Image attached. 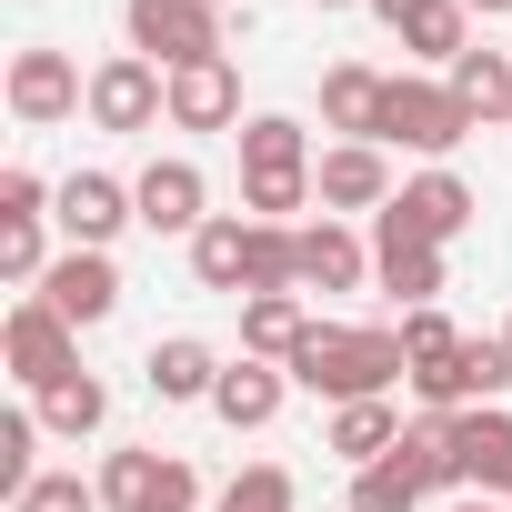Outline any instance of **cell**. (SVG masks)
Masks as SVG:
<instances>
[{"label":"cell","instance_id":"obj_1","mask_svg":"<svg viewBox=\"0 0 512 512\" xmlns=\"http://www.w3.org/2000/svg\"><path fill=\"white\" fill-rule=\"evenodd\" d=\"M282 372H292V392H322L342 412V402H382L392 382H412V352H402V332H372V322H312Z\"/></svg>","mask_w":512,"mask_h":512},{"label":"cell","instance_id":"obj_2","mask_svg":"<svg viewBox=\"0 0 512 512\" xmlns=\"http://www.w3.org/2000/svg\"><path fill=\"white\" fill-rule=\"evenodd\" d=\"M472 131H482V121L462 111L452 81H432V71H392V91H382V131H372V141H382V151H422V161L442 171Z\"/></svg>","mask_w":512,"mask_h":512},{"label":"cell","instance_id":"obj_3","mask_svg":"<svg viewBox=\"0 0 512 512\" xmlns=\"http://www.w3.org/2000/svg\"><path fill=\"white\" fill-rule=\"evenodd\" d=\"M0 101H11V121H21V131H61V121H81V111H91V71H81L61 41H21V51H11V71H0Z\"/></svg>","mask_w":512,"mask_h":512},{"label":"cell","instance_id":"obj_4","mask_svg":"<svg viewBox=\"0 0 512 512\" xmlns=\"http://www.w3.org/2000/svg\"><path fill=\"white\" fill-rule=\"evenodd\" d=\"M101 512H201V472L181 462V452H161V442H121V452H101Z\"/></svg>","mask_w":512,"mask_h":512},{"label":"cell","instance_id":"obj_5","mask_svg":"<svg viewBox=\"0 0 512 512\" xmlns=\"http://www.w3.org/2000/svg\"><path fill=\"white\" fill-rule=\"evenodd\" d=\"M0 372H11V382L41 402L51 382H71V372H81V332H71L41 292H21L11 312H0Z\"/></svg>","mask_w":512,"mask_h":512},{"label":"cell","instance_id":"obj_6","mask_svg":"<svg viewBox=\"0 0 512 512\" xmlns=\"http://www.w3.org/2000/svg\"><path fill=\"white\" fill-rule=\"evenodd\" d=\"M161 121H171V71L161 61H141V51L91 61V131L131 141V131H161Z\"/></svg>","mask_w":512,"mask_h":512},{"label":"cell","instance_id":"obj_7","mask_svg":"<svg viewBox=\"0 0 512 512\" xmlns=\"http://www.w3.org/2000/svg\"><path fill=\"white\" fill-rule=\"evenodd\" d=\"M121 31H131V51L161 61V71L221 61V11H211V0H121Z\"/></svg>","mask_w":512,"mask_h":512},{"label":"cell","instance_id":"obj_8","mask_svg":"<svg viewBox=\"0 0 512 512\" xmlns=\"http://www.w3.org/2000/svg\"><path fill=\"white\" fill-rule=\"evenodd\" d=\"M472 211H482V201H472V181H462V171H412V181L392 191V211H372V221H392L402 241L452 251V241L472 231Z\"/></svg>","mask_w":512,"mask_h":512},{"label":"cell","instance_id":"obj_9","mask_svg":"<svg viewBox=\"0 0 512 512\" xmlns=\"http://www.w3.org/2000/svg\"><path fill=\"white\" fill-rule=\"evenodd\" d=\"M131 221H141V201H131V181H111V171H71L61 201H51V231H61L71 251H111Z\"/></svg>","mask_w":512,"mask_h":512},{"label":"cell","instance_id":"obj_10","mask_svg":"<svg viewBox=\"0 0 512 512\" xmlns=\"http://www.w3.org/2000/svg\"><path fill=\"white\" fill-rule=\"evenodd\" d=\"M131 201H141V231L151 241H201V221H211V181H201V161H151L141 181H131Z\"/></svg>","mask_w":512,"mask_h":512},{"label":"cell","instance_id":"obj_11","mask_svg":"<svg viewBox=\"0 0 512 512\" xmlns=\"http://www.w3.org/2000/svg\"><path fill=\"white\" fill-rule=\"evenodd\" d=\"M41 302H51L71 332H101V322L121 312V262H111V251H71V241H61V262L41 272Z\"/></svg>","mask_w":512,"mask_h":512},{"label":"cell","instance_id":"obj_12","mask_svg":"<svg viewBox=\"0 0 512 512\" xmlns=\"http://www.w3.org/2000/svg\"><path fill=\"white\" fill-rule=\"evenodd\" d=\"M392 161H382V141H332L322 161H312V201L342 221V211H392Z\"/></svg>","mask_w":512,"mask_h":512},{"label":"cell","instance_id":"obj_13","mask_svg":"<svg viewBox=\"0 0 512 512\" xmlns=\"http://www.w3.org/2000/svg\"><path fill=\"white\" fill-rule=\"evenodd\" d=\"M452 462H462V492H492V502H512V402L452 412Z\"/></svg>","mask_w":512,"mask_h":512},{"label":"cell","instance_id":"obj_14","mask_svg":"<svg viewBox=\"0 0 512 512\" xmlns=\"http://www.w3.org/2000/svg\"><path fill=\"white\" fill-rule=\"evenodd\" d=\"M282 402H292V372H282V362H251V352L211 382V422H221V432H272Z\"/></svg>","mask_w":512,"mask_h":512},{"label":"cell","instance_id":"obj_15","mask_svg":"<svg viewBox=\"0 0 512 512\" xmlns=\"http://www.w3.org/2000/svg\"><path fill=\"white\" fill-rule=\"evenodd\" d=\"M372 282H382L402 312H432L452 272H442V251H432V241H402L392 221H372Z\"/></svg>","mask_w":512,"mask_h":512},{"label":"cell","instance_id":"obj_16","mask_svg":"<svg viewBox=\"0 0 512 512\" xmlns=\"http://www.w3.org/2000/svg\"><path fill=\"white\" fill-rule=\"evenodd\" d=\"M171 131H241V71H231V51L171 71Z\"/></svg>","mask_w":512,"mask_h":512},{"label":"cell","instance_id":"obj_17","mask_svg":"<svg viewBox=\"0 0 512 512\" xmlns=\"http://www.w3.org/2000/svg\"><path fill=\"white\" fill-rule=\"evenodd\" d=\"M372 282V241L352 221H302V292H362Z\"/></svg>","mask_w":512,"mask_h":512},{"label":"cell","instance_id":"obj_18","mask_svg":"<svg viewBox=\"0 0 512 512\" xmlns=\"http://www.w3.org/2000/svg\"><path fill=\"white\" fill-rule=\"evenodd\" d=\"M382 91H392V71H372V61H332V71H322V131L372 141V131H382Z\"/></svg>","mask_w":512,"mask_h":512},{"label":"cell","instance_id":"obj_19","mask_svg":"<svg viewBox=\"0 0 512 512\" xmlns=\"http://www.w3.org/2000/svg\"><path fill=\"white\" fill-rule=\"evenodd\" d=\"M231 362L201 342V332H171V342H151V362H141V382H151V402H211V382H221Z\"/></svg>","mask_w":512,"mask_h":512},{"label":"cell","instance_id":"obj_20","mask_svg":"<svg viewBox=\"0 0 512 512\" xmlns=\"http://www.w3.org/2000/svg\"><path fill=\"white\" fill-rule=\"evenodd\" d=\"M392 442H402V412H392V392H382V402H342V412L322 422V452H332V462H352V472L392 462Z\"/></svg>","mask_w":512,"mask_h":512},{"label":"cell","instance_id":"obj_21","mask_svg":"<svg viewBox=\"0 0 512 512\" xmlns=\"http://www.w3.org/2000/svg\"><path fill=\"white\" fill-rule=\"evenodd\" d=\"M312 322H322V312H312L302 292H251V302H241V352H251V362H292Z\"/></svg>","mask_w":512,"mask_h":512},{"label":"cell","instance_id":"obj_22","mask_svg":"<svg viewBox=\"0 0 512 512\" xmlns=\"http://www.w3.org/2000/svg\"><path fill=\"white\" fill-rule=\"evenodd\" d=\"M231 141H241V171H312V161H322V151H312V131H302L292 111H251Z\"/></svg>","mask_w":512,"mask_h":512},{"label":"cell","instance_id":"obj_23","mask_svg":"<svg viewBox=\"0 0 512 512\" xmlns=\"http://www.w3.org/2000/svg\"><path fill=\"white\" fill-rule=\"evenodd\" d=\"M31 412H41V432H61V442H91V432L111 422V382H101V372H71V382H51Z\"/></svg>","mask_w":512,"mask_h":512},{"label":"cell","instance_id":"obj_24","mask_svg":"<svg viewBox=\"0 0 512 512\" xmlns=\"http://www.w3.org/2000/svg\"><path fill=\"white\" fill-rule=\"evenodd\" d=\"M392 462H402L422 492H462V462H452V412H422V422H402Z\"/></svg>","mask_w":512,"mask_h":512},{"label":"cell","instance_id":"obj_25","mask_svg":"<svg viewBox=\"0 0 512 512\" xmlns=\"http://www.w3.org/2000/svg\"><path fill=\"white\" fill-rule=\"evenodd\" d=\"M241 241H251V221L241 211H211L201 221V241H191V272H201V292H251V272H241Z\"/></svg>","mask_w":512,"mask_h":512},{"label":"cell","instance_id":"obj_26","mask_svg":"<svg viewBox=\"0 0 512 512\" xmlns=\"http://www.w3.org/2000/svg\"><path fill=\"white\" fill-rule=\"evenodd\" d=\"M402 51L432 61V71H452V61L472 51V11H462V0H422V11L402 21Z\"/></svg>","mask_w":512,"mask_h":512},{"label":"cell","instance_id":"obj_27","mask_svg":"<svg viewBox=\"0 0 512 512\" xmlns=\"http://www.w3.org/2000/svg\"><path fill=\"white\" fill-rule=\"evenodd\" d=\"M442 81L462 91V111H472V121H512V61H502V51H462Z\"/></svg>","mask_w":512,"mask_h":512},{"label":"cell","instance_id":"obj_28","mask_svg":"<svg viewBox=\"0 0 512 512\" xmlns=\"http://www.w3.org/2000/svg\"><path fill=\"white\" fill-rule=\"evenodd\" d=\"M312 211V171H241V221H292Z\"/></svg>","mask_w":512,"mask_h":512},{"label":"cell","instance_id":"obj_29","mask_svg":"<svg viewBox=\"0 0 512 512\" xmlns=\"http://www.w3.org/2000/svg\"><path fill=\"white\" fill-rule=\"evenodd\" d=\"M512 392V342L492 332V342H462V412H482V402H502Z\"/></svg>","mask_w":512,"mask_h":512},{"label":"cell","instance_id":"obj_30","mask_svg":"<svg viewBox=\"0 0 512 512\" xmlns=\"http://www.w3.org/2000/svg\"><path fill=\"white\" fill-rule=\"evenodd\" d=\"M211 512H292V472L282 462H251V472H231L221 482V502Z\"/></svg>","mask_w":512,"mask_h":512},{"label":"cell","instance_id":"obj_31","mask_svg":"<svg viewBox=\"0 0 512 512\" xmlns=\"http://www.w3.org/2000/svg\"><path fill=\"white\" fill-rule=\"evenodd\" d=\"M31 442H41V412L21 402L11 422H0V492H11V502H21L31 482H41V462H31Z\"/></svg>","mask_w":512,"mask_h":512},{"label":"cell","instance_id":"obj_32","mask_svg":"<svg viewBox=\"0 0 512 512\" xmlns=\"http://www.w3.org/2000/svg\"><path fill=\"white\" fill-rule=\"evenodd\" d=\"M352 512H422V482L402 462H372V472H352Z\"/></svg>","mask_w":512,"mask_h":512},{"label":"cell","instance_id":"obj_33","mask_svg":"<svg viewBox=\"0 0 512 512\" xmlns=\"http://www.w3.org/2000/svg\"><path fill=\"white\" fill-rule=\"evenodd\" d=\"M51 201H61V181H41L31 161L0 171V231H11V221H51Z\"/></svg>","mask_w":512,"mask_h":512},{"label":"cell","instance_id":"obj_34","mask_svg":"<svg viewBox=\"0 0 512 512\" xmlns=\"http://www.w3.org/2000/svg\"><path fill=\"white\" fill-rule=\"evenodd\" d=\"M11 512H101V482H81V472H41Z\"/></svg>","mask_w":512,"mask_h":512},{"label":"cell","instance_id":"obj_35","mask_svg":"<svg viewBox=\"0 0 512 512\" xmlns=\"http://www.w3.org/2000/svg\"><path fill=\"white\" fill-rule=\"evenodd\" d=\"M442 512H512V502H492V492H452Z\"/></svg>","mask_w":512,"mask_h":512},{"label":"cell","instance_id":"obj_36","mask_svg":"<svg viewBox=\"0 0 512 512\" xmlns=\"http://www.w3.org/2000/svg\"><path fill=\"white\" fill-rule=\"evenodd\" d=\"M372 11H382V21H392V31H402V21H412V11H422V0H372Z\"/></svg>","mask_w":512,"mask_h":512},{"label":"cell","instance_id":"obj_37","mask_svg":"<svg viewBox=\"0 0 512 512\" xmlns=\"http://www.w3.org/2000/svg\"><path fill=\"white\" fill-rule=\"evenodd\" d=\"M462 11H472V21H502V11H512V0H462Z\"/></svg>","mask_w":512,"mask_h":512},{"label":"cell","instance_id":"obj_38","mask_svg":"<svg viewBox=\"0 0 512 512\" xmlns=\"http://www.w3.org/2000/svg\"><path fill=\"white\" fill-rule=\"evenodd\" d=\"M312 11H372V0H312Z\"/></svg>","mask_w":512,"mask_h":512},{"label":"cell","instance_id":"obj_39","mask_svg":"<svg viewBox=\"0 0 512 512\" xmlns=\"http://www.w3.org/2000/svg\"><path fill=\"white\" fill-rule=\"evenodd\" d=\"M211 11H231V0H211Z\"/></svg>","mask_w":512,"mask_h":512},{"label":"cell","instance_id":"obj_40","mask_svg":"<svg viewBox=\"0 0 512 512\" xmlns=\"http://www.w3.org/2000/svg\"><path fill=\"white\" fill-rule=\"evenodd\" d=\"M502 342H512V322H502Z\"/></svg>","mask_w":512,"mask_h":512},{"label":"cell","instance_id":"obj_41","mask_svg":"<svg viewBox=\"0 0 512 512\" xmlns=\"http://www.w3.org/2000/svg\"><path fill=\"white\" fill-rule=\"evenodd\" d=\"M502 131H512V121H502Z\"/></svg>","mask_w":512,"mask_h":512}]
</instances>
